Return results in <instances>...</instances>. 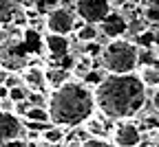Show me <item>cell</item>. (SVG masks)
<instances>
[{
	"label": "cell",
	"instance_id": "obj_1",
	"mask_svg": "<svg viewBox=\"0 0 159 147\" xmlns=\"http://www.w3.org/2000/svg\"><path fill=\"white\" fill-rule=\"evenodd\" d=\"M146 86L137 73L104 75L93 90L95 108L106 119H130L146 103Z\"/></svg>",
	"mask_w": 159,
	"mask_h": 147
},
{
	"label": "cell",
	"instance_id": "obj_2",
	"mask_svg": "<svg viewBox=\"0 0 159 147\" xmlns=\"http://www.w3.org/2000/svg\"><path fill=\"white\" fill-rule=\"evenodd\" d=\"M47 112L60 128H80L95 112L93 90L80 79H69L49 94Z\"/></svg>",
	"mask_w": 159,
	"mask_h": 147
},
{
	"label": "cell",
	"instance_id": "obj_3",
	"mask_svg": "<svg viewBox=\"0 0 159 147\" xmlns=\"http://www.w3.org/2000/svg\"><path fill=\"white\" fill-rule=\"evenodd\" d=\"M99 55H102V66L108 75H128L135 73L139 66V48L124 37L111 40L106 46H102Z\"/></svg>",
	"mask_w": 159,
	"mask_h": 147
},
{
	"label": "cell",
	"instance_id": "obj_4",
	"mask_svg": "<svg viewBox=\"0 0 159 147\" xmlns=\"http://www.w3.org/2000/svg\"><path fill=\"white\" fill-rule=\"evenodd\" d=\"M73 13L84 24L99 27L111 15V5H108V0H77L73 7Z\"/></svg>",
	"mask_w": 159,
	"mask_h": 147
},
{
	"label": "cell",
	"instance_id": "obj_5",
	"mask_svg": "<svg viewBox=\"0 0 159 147\" xmlns=\"http://www.w3.org/2000/svg\"><path fill=\"white\" fill-rule=\"evenodd\" d=\"M73 22H75L73 9H64V7L49 9V13L44 18V27L53 35H66V33H71L73 31Z\"/></svg>",
	"mask_w": 159,
	"mask_h": 147
},
{
	"label": "cell",
	"instance_id": "obj_6",
	"mask_svg": "<svg viewBox=\"0 0 159 147\" xmlns=\"http://www.w3.org/2000/svg\"><path fill=\"white\" fill-rule=\"evenodd\" d=\"M25 136V121L13 112H0V143H13Z\"/></svg>",
	"mask_w": 159,
	"mask_h": 147
},
{
	"label": "cell",
	"instance_id": "obj_7",
	"mask_svg": "<svg viewBox=\"0 0 159 147\" xmlns=\"http://www.w3.org/2000/svg\"><path fill=\"white\" fill-rule=\"evenodd\" d=\"M113 143L115 147H137L142 143V130L130 121H122L113 128Z\"/></svg>",
	"mask_w": 159,
	"mask_h": 147
},
{
	"label": "cell",
	"instance_id": "obj_8",
	"mask_svg": "<svg viewBox=\"0 0 159 147\" xmlns=\"http://www.w3.org/2000/svg\"><path fill=\"white\" fill-rule=\"evenodd\" d=\"M44 48H47V53H49L55 61H60L62 57L69 55L71 44H69V37H66V35H53V33H47V35H44Z\"/></svg>",
	"mask_w": 159,
	"mask_h": 147
},
{
	"label": "cell",
	"instance_id": "obj_9",
	"mask_svg": "<svg viewBox=\"0 0 159 147\" xmlns=\"http://www.w3.org/2000/svg\"><path fill=\"white\" fill-rule=\"evenodd\" d=\"M20 79H22L25 88H27L29 92H40V90H44V86H47L44 70L38 68V66H27V68L22 70V75H20Z\"/></svg>",
	"mask_w": 159,
	"mask_h": 147
},
{
	"label": "cell",
	"instance_id": "obj_10",
	"mask_svg": "<svg viewBox=\"0 0 159 147\" xmlns=\"http://www.w3.org/2000/svg\"><path fill=\"white\" fill-rule=\"evenodd\" d=\"M69 79H71V73H69L66 68L55 66V68H47V70H44V81H47V86H51L53 90L60 88L62 83H66Z\"/></svg>",
	"mask_w": 159,
	"mask_h": 147
},
{
	"label": "cell",
	"instance_id": "obj_11",
	"mask_svg": "<svg viewBox=\"0 0 159 147\" xmlns=\"http://www.w3.org/2000/svg\"><path fill=\"white\" fill-rule=\"evenodd\" d=\"M25 119L31 121L33 125H49L51 116L47 112V106H29V110L25 112Z\"/></svg>",
	"mask_w": 159,
	"mask_h": 147
},
{
	"label": "cell",
	"instance_id": "obj_12",
	"mask_svg": "<svg viewBox=\"0 0 159 147\" xmlns=\"http://www.w3.org/2000/svg\"><path fill=\"white\" fill-rule=\"evenodd\" d=\"M137 77L142 79V83L148 88V86H155V88H159V66H155V64H146V66H142V70L137 73Z\"/></svg>",
	"mask_w": 159,
	"mask_h": 147
},
{
	"label": "cell",
	"instance_id": "obj_13",
	"mask_svg": "<svg viewBox=\"0 0 159 147\" xmlns=\"http://www.w3.org/2000/svg\"><path fill=\"white\" fill-rule=\"evenodd\" d=\"M64 128H60V125H49V128H44L42 132V143H51V145H62L64 143Z\"/></svg>",
	"mask_w": 159,
	"mask_h": 147
},
{
	"label": "cell",
	"instance_id": "obj_14",
	"mask_svg": "<svg viewBox=\"0 0 159 147\" xmlns=\"http://www.w3.org/2000/svg\"><path fill=\"white\" fill-rule=\"evenodd\" d=\"M18 7L20 5L16 2V0H0V27H5V24L11 22L16 11H18Z\"/></svg>",
	"mask_w": 159,
	"mask_h": 147
},
{
	"label": "cell",
	"instance_id": "obj_15",
	"mask_svg": "<svg viewBox=\"0 0 159 147\" xmlns=\"http://www.w3.org/2000/svg\"><path fill=\"white\" fill-rule=\"evenodd\" d=\"M97 35H99V31H97V27H93V24H82V27L75 31V37L82 42V44L97 42Z\"/></svg>",
	"mask_w": 159,
	"mask_h": 147
},
{
	"label": "cell",
	"instance_id": "obj_16",
	"mask_svg": "<svg viewBox=\"0 0 159 147\" xmlns=\"http://www.w3.org/2000/svg\"><path fill=\"white\" fill-rule=\"evenodd\" d=\"M86 132H89V136H91V138H104V136H106V130L102 128V123L95 121L93 116L86 121Z\"/></svg>",
	"mask_w": 159,
	"mask_h": 147
},
{
	"label": "cell",
	"instance_id": "obj_17",
	"mask_svg": "<svg viewBox=\"0 0 159 147\" xmlns=\"http://www.w3.org/2000/svg\"><path fill=\"white\" fill-rule=\"evenodd\" d=\"M27 94H29V90L25 86H16V88H9L7 99L13 101V103H20V101H27Z\"/></svg>",
	"mask_w": 159,
	"mask_h": 147
},
{
	"label": "cell",
	"instance_id": "obj_18",
	"mask_svg": "<svg viewBox=\"0 0 159 147\" xmlns=\"http://www.w3.org/2000/svg\"><path fill=\"white\" fill-rule=\"evenodd\" d=\"M80 147H111L108 145V141H104V138H84L82 143H80Z\"/></svg>",
	"mask_w": 159,
	"mask_h": 147
},
{
	"label": "cell",
	"instance_id": "obj_19",
	"mask_svg": "<svg viewBox=\"0 0 159 147\" xmlns=\"http://www.w3.org/2000/svg\"><path fill=\"white\" fill-rule=\"evenodd\" d=\"M20 83H22L20 75H16V73H13V75H9V77L2 81V86H5V88H16V86H20Z\"/></svg>",
	"mask_w": 159,
	"mask_h": 147
},
{
	"label": "cell",
	"instance_id": "obj_20",
	"mask_svg": "<svg viewBox=\"0 0 159 147\" xmlns=\"http://www.w3.org/2000/svg\"><path fill=\"white\" fill-rule=\"evenodd\" d=\"M99 53H102V46H99L97 42H89L86 44V57H95Z\"/></svg>",
	"mask_w": 159,
	"mask_h": 147
},
{
	"label": "cell",
	"instance_id": "obj_21",
	"mask_svg": "<svg viewBox=\"0 0 159 147\" xmlns=\"http://www.w3.org/2000/svg\"><path fill=\"white\" fill-rule=\"evenodd\" d=\"M13 106H16L13 101H9V99H0V112H13Z\"/></svg>",
	"mask_w": 159,
	"mask_h": 147
},
{
	"label": "cell",
	"instance_id": "obj_22",
	"mask_svg": "<svg viewBox=\"0 0 159 147\" xmlns=\"http://www.w3.org/2000/svg\"><path fill=\"white\" fill-rule=\"evenodd\" d=\"M77 0H60V7H64V9H73L75 7Z\"/></svg>",
	"mask_w": 159,
	"mask_h": 147
},
{
	"label": "cell",
	"instance_id": "obj_23",
	"mask_svg": "<svg viewBox=\"0 0 159 147\" xmlns=\"http://www.w3.org/2000/svg\"><path fill=\"white\" fill-rule=\"evenodd\" d=\"M126 2H128V0H108L111 9H113V7H126Z\"/></svg>",
	"mask_w": 159,
	"mask_h": 147
},
{
	"label": "cell",
	"instance_id": "obj_24",
	"mask_svg": "<svg viewBox=\"0 0 159 147\" xmlns=\"http://www.w3.org/2000/svg\"><path fill=\"white\" fill-rule=\"evenodd\" d=\"M146 13H148V15H146L148 20H159V11H157V9H148Z\"/></svg>",
	"mask_w": 159,
	"mask_h": 147
},
{
	"label": "cell",
	"instance_id": "obj_25",
	"mask_svg": "<svg viewBox=\"0 0 159 147\" xmlns=\"http://www.w3.org/2000/svg\"><path fill=\"white\" fill-rule=\"evenodd\" d=\"M152 106H155V110L159 112V90H157V92L152 94Z\"/></svg>",
	"mask_w": 159,
	"mask_h": 147
},
{
	"label": "cell",
	"instance_id": "obj_26",
	"mask_svg": "<svg viewBox=\"0 0 159 147\" xmlns=\"http://www.w3.org/2000/svg\"><path fill=\"white\" fill-rule=\"evenodd\" d=\"M7 94H9V88H5L2 83H0V99H7Z\"/></svg>",
	"mask_w": 159,
	"mask_h": 147
},
{
	"label": "cell",
	"instance_id": "obj_27",
	"mask_svg": "<svg viewBox=\"0 0 159 147\" xmlns=\"http://www.w3.org/2000/svg\"><path fill=\"white\" fill-rule=\"evenodd\" d=\"M38 147H64V145H51V143H40Z\"/></svg>",
	"mask_w": 159,
	"mask_h": 147
},
{
	"label": "cell",
	"instance_id": "obj_28",
	"mask_svg": "<svg viewBox=\"0 0 159 147\" xmlns=\"http://www.w3.org/2000/svg\"><path fill=\"white\" fill-rule=\"evenodd\" d=\"M152 147H159V132H157V138L152 141Z\"/></svg>",
	"mask_w": 159,
	"mask_h": 147
},
{
	"label": "cell",
	"instance_id": "obj_29",
	"mask_svg": "<svg viewBox=\"0 0 159 147\" xmlns=\"http://www.w3.org/2000/svg\"><path fill=\"white\" fill-rule=\"evenodd\" d=\"M157 44H159V35H157Z\"/></svg>",
	"mask_w": 159,
	"mask_h": 147
}]
</instances>
